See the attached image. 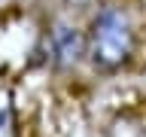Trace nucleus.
<instances>
[{"label": "nucleus", "instance_id": "f03ea898", "mask_svg": "<svg viewBox=\"0 0 146 137\" xmlns=\"http://www.w3.org/2000/svg\"><path fill=\"white\" fill-rule=\"evenodd\" d=\"M46 52H49V64H55L58 70H73L85 58V34L79 27H73V25L58 21L49 31Z\"/></svg>", "mask_w": 146, "mask_h": 137}, {"label": "nucleus", "instance_id": "f257e3e1", "mask_svg": "<svg viewBox=\"0 0 146 137\" xmlns=\"http://www.w3.org/2000/svg\"><path fill=\"white\" fill-rule=\"evenodd\" d=\"M137 55V31L128 9L107 3L88 21L85 31V58L100 73H119Z\"/></svg>", "mask_w": 146, "mask_h": 137}, {"label": "nucleus", "instance_id": "7ed1b4c3", "mask_svg": "<svg viewBox=\"0 0 146 137\" xmlns=\"http://www.w3.org/2000/svg\"><path fill=\"white\" fill-rule=\"evenodd\" d=\"M0 137H21L15 98H12V91L3 88V85H0Z\"/></svg>", "mask_w": 146, "mask_h": 137}]
</instances>
